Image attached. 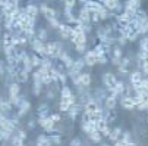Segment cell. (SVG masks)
I'll list each match as a JSON object with an SVG mask.
<instances>
[{
	"label": "cell",
	"mask_w": 148,
	"mask_h": 146,
	"mask_svg": "<svg viewBox=\"0 0 148 146\" xmlns=\"http://www.w3.org/2000/svg\"><path fill=\"white\" fill-rule=\"evenodd\" d=\"M19 93H21L19 84H18V83H12V84L9 86V96H10V97H12V96H19Z\"/></svg>",
	"instance_id": "obj_24"
},
{
	"label": "cell",
	"mask_w": 148,
	"mask_h": 146,
	"mask_svg": "<svg viewBox=\"0 0 148 146\" xmlns=\"http://www.w3.org/2000/svg\"><path fill=\"white\" fill-rule=\"evenodd\" d=\"M10 136H12L10 131H8V130H5V129L0 127V142H6V140H9Z\"/></svg>",
	"instance_id": "obj_26"
},
{
	"label": "cell",
	"mask_w": 148,
	"mask_h": 146,
	"mask_svg": "<svg viewBox=\"0 0 148 146\" xmlns=\"http://www.w3.org/2000/svg\"><path fill=\"white\" fill-rule=\"evenodd\" d=\"M0 31H2V27H0Z\"/></svg>",
	"instance_id": "obj_46"
},
{
	"label": "cell",
	"mask_w": 148,
	"mask_h": 146,
	"mask_svg": "<svg viewBox=\"0 0 148 146\" xmlns=\"http://www.w3.org/2000/svg\"><path fill=\"white\" fill-rule=\"evenodd\" d=\"M75 5H76V0H65V6L69 9H73Z\"/></svg>",
	"instance_id": "obj_36"
},
{
	"label": "cell",
	"mask_w": 148,
	"mask_h": 146,
	"mask_svg": "<svg viewBox=\"0 0 148 146\" xmlns=\"http://www.w3.org/2000/svg\"><path fill=\"white\" fill-rule=\"evenodd\" d=\"M49 111H50L49 103H41L37 109V117H49Z\"/></svg>",
	"instance_id": "obj_20"
},
{
	"label": "cell",
	"mask_w": 148,
	"mask_h": 146,
	"mask_svg": "<svg viewBox=\"0 0 148 146\" xmlns=\"http://www.w3.org/2000/svg\"><path fill=\"white\" fill-rule=\"evenodd\" d=\"M37 38H40L41 41H46L47 38H49V33H47V30L46 28H40L38 30V33H37Z\"/></svg>",
	"instance_id": "obj_28"
},
{
	"label": "cell",
	"mask_w": 148,
	"mask_h": 146,
	"mask_svg": "<svg viewBox=\"0 0 148 146\" xmlns=\"http://www.w3.org/2000/svg\"><path fill=\"white\" fill-rule=\"evenodd\" d=\"M147 122H148V117H147Z\"/></svg>",
	"instance_id": "obj_45"
},
{
	"label": "cell",
	"mask_w": 148,
	"mask_h": 146,
	"mask_svg": "<svg viewBox=\"0 0 148 146\" xmlns=\"http://www.w3.org/2000/svg\"><path fill=\"white\" fill-rule=\"evenodd\" d=\"M95 126H97V130L103 134V136H109L110 134V127H109V122L106 121L104 118L95 121Z\"/></svg>",
	"instance_id": "obj_4"
},
{
	"label": "cell",
	"mask_w": 148,
	"mask_h": 146,
	"mask_svg": "<svg viewBox=\"0 0 148 146\" xmlns=\"http://www.w3.org/2000/svg\"><path fill=\"white\" fill-rule=\"evenodd\" d=\"M129 67H131V59L129 58H122L120 64H119V72L120 74H126L129 71Z\"/></svg>",
	"instance_id": "obj_15"
},
{
	"label": "cell",
	"mask_w": 148,
	"mask_h": 146,
	"mask_svg": "<svg viewBox=\"0 0 148 146\" xmlns=\"http://www.w3.org/2000/svg\"><path fill=\"white\" fill-rule=\"evenodd\" d=\"M103 6L107 9V10H116V9H119L120 2H119V0H104Z\"/></svg>",
	"instance_id": "obj_18"
},
{
	"label": "cell",
	"mask_w": 148,
	"mask_h": 146,
	"mask_svg": "<svg viewBox=\"0 0 148 146\" xmlns=\"http://www.w3.org/2000/svg\"><path fill=\"white\" fill-rule=\"evenodd\" d=\"M101 146H109V145H106V143H104V145H101Z\"/></svg>",
	"instance_id": "obj_43"
},
{
	"label": "cell",
	"mask_w": 148,
	"mask_h": 146,
	"mask_svg": "<svg viewBox=\"0 0 148 146\" xmlns=\"http://www.w3.org/2000/svg\"><path fill=\"white\" fill-rule=\"evenodd\" d=\"M120 103H122V106H123L125 109H128V111L135 109V102H134V99H132L131 96H128V97H122Z\"/></svg>",
	"instance_id": "obj_16"
},
{
	"label": "cell",
	"mask_w": 148,
	"mask_h": 146,
	"mask_svg": "<svg viewBox=\"0 0 148 146\" xmlns=\"http://www.w3.org/2000/svg\"><path fill=\"white\" fill-rule=\"evenodd\" d=\"M84 8H85L90 13H94V12H98L103 8V3L95 2V0H87V2L84 3Z\"/></svg>",
	"instance_id": "obj_7"
},
{
	"label": "cell",
	"mask_w": 148,
	"mask_h": 146,
	"mask_svg": "<svg viewBox=\"0 0 148 146\" xmlns=\"http://www.w3.org/2000/svg\"><path fill=\"white\" fill-rule=\"evenodd\" d=\"M50 120H51L54 124H57V122H60V121H62V117H60L59 114H53V115H50Z\"/></svg>",
	"instance_id": "obj_35"
},
{
	"label": "cell",
	"mask_w": 148,
	"mask_h": 146,
	"mask_svg": "<svg viewBox=\"0 0 148 146\" xmlns=\"http://www.w3.org/2000/svg\"><path fill=\"white\" fill-rule=\"evenodd\" d=\"M57 30H59V34H60L62 38H71V35L73 34L72 27L68 25V24H60V27Z\"/></svg>",
	"instance_id": "obj_10"
},
{
	"label": "cell",
	"mask_w": 148,
	"mask_h": 146,
	"mask_svg": "<svg viewBox=\"0 0 148 146\" xmlns=\"http://www.w3.org/2000/svg\"><path fill=\"white\" fill-rule=\"evenodd\" d=\"M49 22L51 24V27H53V28H59V27H60V22L57 21V18H54V19H50Z\"/></svg>",
	"instance_id": "obj_37"
},
{
	"label": "cell",
	"mask_w": 148,
	"mask_h": 146,
	"mask_svg": "<svg viewBox=\"0 0 148 146\" xmlns=\"http://www.w3.org/2000/svg\"><path fill=\"white\" fill-rule=\"evenodd\" d=\"M139 46H141V52H148V37H144L141 40Z\"/></svg>",
	"instance_id": "obj_32"
},
{
	"label": "cell",
	"mask_w": 148,
	"mask_h": 146,
	"mask_svg": "<svg viewBox=\"0 0 148 146\" xmlns=\"http://www.w3.org/2000/svg\"><path fill=\"white\" fill-rule=\"evenodd\" d=\"M136 22H138V33L139 34H147L148 33V16L142 18V19H136Z\"/></svg>",
	"instance_id": "obj_13"
},
{
	"label": "cell",
	"mask_w": 148,
	"mask_h": 146,
	"mask_svg": "<svg viewBox=\"0 0 148 146\" xmlns=\"http://www.w3.org/2000/svg\"><path fill=\"white\" fill-rule=\"evenodd\" d=\"M73 80V83H75V86L78 87V86H82V87H90V84H91V75L90 74H84V72H81V74H78L76 77H73L72 78Z\"/></svg>",
	"instance_id": "obj_2"
},
{
	"label": "cell",
	"mask_w": 148,
	"mask_h": 146,
	"mask_svg": "<svg viewBox=\"0 0 148 146\" xmlns=\"http://www.w3.org/2000/svg\"><path fill=\"white\" fill-rule=\"evenodd\" d=\"M18 108H19L18 115H19V117H24V115L31 109V103H29V100H25V99H24L22 102H21V105H19Z\"/></svg>",
	"instance_id": "obj_17"
},
{
	"label": "cell",
	"mask_w": 148,
	"mask_h": 146,
	"mask_svg": "<svg viewBox=\"0 0 148 146\" xmlns=\"http://www.w3.org/2000/svg\"><path fill=\"white\" fill-rule=\"evenodd\" d=\"M44 16H46V19H47V21H50V19H54V18H57V13H56V10H54V9L49 8V9L46 10Z\"/></svg>",
	"instance_id": "obj_29"
},
{
	"label": "cell",
	"mask_w": 148,
	"mask_h": 146,
	"mask_svg": "<svg viewBox=\"0 0 148 146\" xmlns=\"http://www.w3.org/2000/svg\"><path fill=\"white\" fill-rule=\"evenodd\" d=\"M145 80H147V81H148V77H147V78H145Z\"/></svg>",
	"instance_id": "obj_44"
},
{
	"label": "cell",
	"mask_w": 148,
	"mask_h": 146,
	"mask_svg": "<svg viewBox=\"0 0 148 146\" xmlns=\"http://www.w3.org/2000/svg\"><path fill=\"white\" fill-rule=\"evenodd\" d=\"M126 146H136V143H135V142H131V143H128Z\"/></svg>",
	"instance_id": "obj_42"
},
{
	"label": "cell",
	"mask_w": 148,
	"mask_h": 146,
	"mask_svg": "<svg viewBox=\"0 0 148 146\" xmlns=\"http://www.w3.org/2000/svg\"><path fill=\"white\" fill-rule=\"evenodd\" d=\"M21 146H25V145H21Z\"/></svg>",
	"instance_id": "obj_47"
},
{
	"label": "cell",
	"mask_w": 148,
	"mask_h": 146,
	"mask_svg": "<svg viewBox=\"0 0 148 146\" xmlns=\"http://www.w3.org/2000/svg\"><path fill=\"white\" fill-rule=\"evenodd\" d=\"M103 103H104V108H107V109H116V105H117V96L113 95V93H110V95L106 96V99H104Z\"/></svg>",
	"instance_id": "obj_8"
},
{
	"label": "cell",
	"mask_w": 148,
	"mask_h": 146,
	"mask_svg": "<svg viewBox=\"0 0 148 146\" xmlns=\"http://www.w3.org/2000/svg\"><path fill=\"white\" fill-rule=\"evenodd\" d=\"M54 95H56V92H54V90H47V95H46V96H47L49 99H53V97H54Z\"/></svg>",
	"instance_id": "obj_39"
},
{
	"label": "cell",
	"mask_w": 148,
	"mask_h": 146,
	"mask_svg": "<svg viewBox=\"0 0 148 146\" xmlns=\"http://www.w3.org/2000/svg\"><path fill=\"white\" fill-rule=\"evenodd\" d=\"M103 83H104V87H106V89L110 90V92H113L114 87H116L117 78H116V75L112 74V72H104V74H103Z\"/></svg>",
	"instance_id": "obj_1"
},
{
	"label": "cell",
	"mask_w": 148,
	"mask_h": 146,
	"mask_svg": "<svg viewBox=\"0 0 148 146\" xmlns=\"http://www.w3.org/2000/svg\"><path fill=\"white\" fill-rule=\"evenodd\" d=\"M122 129L120 127H116V129H113V130H110V134L107 136L109 139H110V142H116L117 139H120V136H122Z\"/></svg>",
	"instance_id": "obj_22"
},
{
	"label": "cell",
	"mask_w": 148,
	"mask_h": 146,
	"mask_svg": "<svg viewBox=\"0 0 148 146\" xmlns=\"http://www.w3.org/2000/svg\"><path fill=\"white\" fill-rule=\"evenodd\" d=\"M34 126H35V120L32 118V120L28 122V127H29V129H34Z\"/></svg>",
	"instance_id": "obj_41"
},
{
	"label": "cell",
	"mask_w": 148,
	"mask_h": 146,
	"mask_svg": "<svg viewBox=\"0 0 148 146\" xmlns=\"http://www.w3.org/2000/svg\"><path fill=\"white\" fill-rule=\"evenodd\" d=\"M81 108H82V105L81 103H73V105L69 108V111H68V114H69V118L73 121V120H76V117H78V114L81 112Z\"/></svg>",
	"instance_id": "obj_14"
},
{
	"label": "cell",
	"mask_w": 148,
	"mask_h": 146,
	"mask_svg": "<svg viewBox=\"0 0 148 146\" xmlns=\"http://www.w3.org/2000/svg\"><path fill=\"white\" fill-rule=\"evenodd\" d=\"M35 145H37V146H51V142H50L49 136L41 134V136H38V137H37Z\"/></svg>",
	"instance_id": "obj_21"
},
{
	"label": "cell",
	"mask_w": 148,
	"mask_h": 146,
	"mask_svg": "<svg viewBox=\"0 0 148 146\" xmlns=\"http://www.w3.org/2000/svg\"><path fill=\"white\" fill-rule=\"evenodd\" d=\"M142 72L141 71H134V72H131V75H129V83H131V86L134 87V86H136V84H139V83L142 81Z\"/></svg>",
	"instance_id": "obj_12"
},
{
	"label": "cell",
	"mask_w": 148,
	"mask_h": 146,
	"mask_svg": "<svg viewBox=\"0 0 148 146\" xmlns=\"http://www.w3.org/2000/svg\"><path fill=\"white\" fill-rule=\"evenodd\" d=\"M71 40L75 46H79V44H87V34L85 33H75L71 35Z\"/></svg>",
	"instance_id": "obj_5"
},
{
	"label": "cell",
	"mask_w": 148,
	"mask_h": 146,
	"mask_svg": "<svg viewBox=\"0 0 148 146\" xmlns=\"http://www.w3.org/2000/svg\"><path fill=\"white\" fill-rule=\"evenodd\" d=\"M75 102H76L75 95H72V96H69V97H60V100H59V108H60V111H63V112H68L69 108L73 105Z\"/></svg>",
	"instance_id": "obj_3"
},
{
	"label": "cell",
	"mask_w": 148,
	"mask_h": 146,
	"mask_svg": "<svg viewBox=\"0 0 148 146\" xmlns=\"http://www.w3.org/2000/svg\"><path fill=\"white\" fill-rule=\"evenodd\" d=\"M88 136H90L91 142H94V143H101V140H103V134H101L98 130H97V131H92V133H90Z\"/></svg>",
	"instance_id": "obj_25"
},
{
	"label": "cell",
	"mask_w": 148,
	"mask_h": 146,
	"mask_svg": "<svg viewBox=\"0 0 148 146\" xmlns=\"http://www.w3.org/2000/svg\"><path fill=\"white\" fill-rule=\"evenodd\" d=\"M41 60H43V58H40V56H38L37 53L31 56V64H32V67H34V68H35V67H40V65H41Z\"/></svg>",
	"instance_id": "obj_30"
},
{
	"label": "cell",
	"mask_w": 148,
	"mask_h": 146,
	"mask_svg": "<svg viewBox=\"0 0 148 146\" xmlns=\"http://www.w3.org/2000/svg\"><path fill=\"white\" fill-rule=\"evenodd\" d=\"M84 62H85V65L88 67H94L97 64V56L95 53L91 50V52H85V56H84Z\"/></svg>",
	"instance_id": "obj_11"
},
{
	"label": "cell",
	"mask_w": 148,
	"mask_h": 146,
	"mask_svg": "<svg viewBox=\"0 0 148 146\" xmlns=\"http://www.w3.org/2000/svg\"><path fill=\"white\" fill-rule=\"evenodd\" d=\"M141 8V0H126L125 9H132V10H139Z\"/></svg>",
	"instance_id": "obj_19"
},
{
	"label": "cell",
	"mask_w": 148,
	"mask_h": 146,
	"mask_svg": "<svg viewBox=\"0 0 148 146\" xmlns=\"http://www.w3.org/2000/svg\"><path fill=\"white\" fill-rule=\"evenodd\" d=\"M142 72L148 75V64H144V65H142Z\"/></svg>",
	"instance_id": "obj_40"
},
{
	"label": "cell",
	"mask_w": 148,
	"mask_h": 146,
	"mask_svg": "<svg viewBox=\"0 0 148 146\" xmlns=\"http://www.w3.org/2000/svg\"><path fill=\"white\" fill-rule=\"evenodd\" d=\"M141 102L145 105V109H148V93H144L141 95Z\"/></svg>",
	"instance_id": "obj_34"
},
{
	"label": "cell",
	"mask_w": 148,
	"mask_h": 146,
	"mask_svg": "<svg viewBox=\"0 0 148 146\" xmlns=\"http://www.w3.org/2000/svg\"><path fill=\"white\" fill-rule=\"evenodd\" d=\"M41 90H43V84H34L32 92H34L35 96H40V95H41Z\"/></svg>",
	"instance_id": "obj_33"
},
{
	"label": "cell",
	"mask_w": 148,
	"mask_h": 146,
	"mask_svg": "<svg viewBox=\"0 0 148 146\" xmlns=\"http://www.w3.org/2000/svg\"><path fill=\"white\" fill-rule=\"evenodd\" d=\"M72 95H73V92H72L71 87H68V86H63V87H62V90H60V97H69V96H72Z\"/></svg>",
	"instance_id": "obj_27"
},
{
	"label": "cell",
	"mask_w": 148,
	"mask_h": 146,
	"mask_svg": "<svg viewBox=\"0 0 148 146\" xmlns=\"http://www.w3.org/2000/svg\"><path fill=\"white\" fill-rule=\"evenodd\" d=\"M113 58H116V59H122L123 58V52H122V49L119 46L113 47Z\"/></svg>",
	"instance_id": "obj_31"
},
{
	"label": "cell",
	"mask_w": 148,
	"mask_h": 146,
	"mask_svg": "<svg viewBox=\"0 0 148 146\" xmlns=\"http://www.w3.org/2000/svg\"><path fill=\"white\" fill-rule=\"evenodd\" d=\"M25 10H27L28 16H31L32 19H35V18H37V15H38V12H40V9H38L35 5H28V6L25 8Z\"/></svg>",
	"instance_id": "obj_23"
},
{
	"label": "cell",
	"mask_w": 148,
	"mask_h": 146,
	"mask_svg": "<svg viewBox=\"0 0 148 146\" xmlns=\"http://www.w3.org/2000/svg\"><path fill=\"white\" fill-rule=\"evenodd\" d=\"M31 46H32V50L35 53L43 55V52H44V41H41L40 38L34 37V38H31Z\"/></svg>",
	"instance_id": "obj_9"
},
{
	"label": "cell",
	"mask_w": 148,
	"mask_h": 146,
	"mask_svg": "<svg viewBox=\"0 0 148 146\" xmlns=\"http://www.w3.org/2000/svg\"><path fill=\"white\" fill-rule=\"evenodd\" d=\"M76 22H79V24H91V13L82 6V9L79 10V15H78V21Z\"/></svg>",
	"instance_id": "obj_6"
},
{
	"label": "cell",
	"mask_w": 148,
	"mask_h": 146,
	"mask_svg": "<svg viewBox=\"0 0 148 146\" xmlns=\"http://www.w3.org/2000/svg\"><path fill=\"white\" fill-rule=\"evenodd\" d=\"M76 47V52H79V53H84L87 50V44H79V46H75Z\"/></svg>",
	"instance_id": "obj_38"
}]
</instances>
